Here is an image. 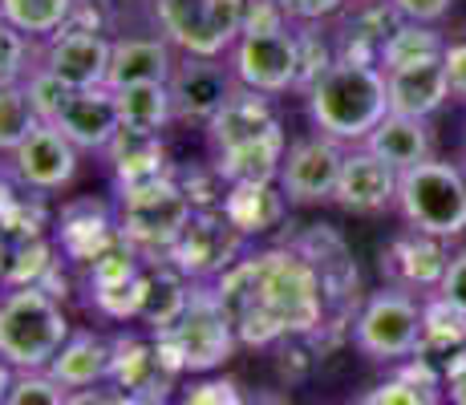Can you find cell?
<instances>
[{
  "label": "cell",
  "mask_w": 466,
  "mask_h": 405,
  "mask_svg": "<svg viewBox=\"0 0 466 405\" xmlns=\"http://www.w3.org/2000/svg\"><path fill=\"white\" fill-rule=\"evenodd\" d=\"M215 296L236 324L239 345L264 349L289 337H312L329 320V300L317 268L292 243L239 256L215 280Z\"/></svg>",
  "instance_id": "cell-1"
},
{
  "label": "cell",
  "mask_w": 466,
  "mask_h": 405,
  "mask_svg": "<svg viewBox=\"0 0 466 405\" xmlns=\"http://www.w3.org/2000/svg\"><path fill=\"white\" fill-rule=\"evenodd\" d=\"M211 147V167L228 187L236 183H276L280 162L289 155V134L268 94L236 89L228 106L203 126Z\"/></svg>",
  "instance_id": "cell-2"
},
{
  "label": "cell",
  "mask_w": 466,
  "mask_h": 405,
  "mask_svg": "<svg viewBox=\"0 0 466 405\" xmlns=\"http://www.w3.org/2000/svg\"><path fill=\"white\" fill-rule=\"evenodd\" d=\"M304 106L320 134L345 147H361L390 114V89H385L381 66H357V61L337 57L304 89Z\"/></svg>",
  "instance_id": "cell-3"
},
{
  "label": "cell",
  "mask_w": 466,
  "mask_h": 405,
  "mask_svg": "<svg viewBox=\"0 0 466 405\" xmlns=\"http://www.w3.org/2000/svg\"><path fill=\"white\" fill-rule=\"evenodd\" d=\"M69 340L61 300L41 284H13L0 296V357L16 373H41Z\"/></svg>",
  "instance_id": "cell-4"
},
{
  "label": "cell",
  "mask_w": 466,
  "mask_h": 405,
  "mask_svg": "<svg viewBox=\"0 0 466 405\" xmlns=\"http://www.w3.org/2000/svg\"><path fill=\"white\" fill-rule=\"evenodd\" d=\"M195 203L187 195V187L175 175H155L142 183L118 187V236L134 243L138 251L150 256H167L170 243L183 236V228L191 223Z\"/></svg>",
  "instance_id": "cell-5"
},
{
  "label": "cell",
  "mask_w": 466,
  "mask_h": 405,
  "mask_svg": "<svg viewBox=\"0 0 466 405\" xmlns=\"http://www.w3.org/2000/svg\"><path fill=\"white\" fill-rule=\"evenodd\" d=\"M158 349L178 373H211L236 353V324L223 312L215 288H191V300L170 329L155 332Z\"/></svg>",
  "instance_id": "cell-6"
},
{
  "label": "cell",
  "mask_w": 466,
  "mask_h": 405,
  "mask_svg": "<svg viewBox=\"0 0 466 405\" xmlns=\"http://www.w3.org/2000/svg\"><path fill=\"white\" fill-rule=\"evenodd\" d=\"M393 207L401 211L406 228L438 239H459L466 231V170L442 158L401 170Z\"/></svg>",
  "instance_id": "cell-7"
},
{
  "label": "cell",
  "mask_w": 466,
  "mask_h": 405,
  "mask_svg": "<svg viewBox=\"0 0 466 405\" xmlns=\"http://www.w3.org/2000/svg\"><path fill=\"white\" fill-rule=\"evenodd\" d=\"M155 16L183 57H223L244 33L248 0H155Z\"/></svg>",
  "instance_id": "cell-8"
},
{
  "label": "cell",
  "mask_w": 466,
  "mask_h": 405,
  "mask_svg": "<svg viewBox=\"0 0 466 405\" xmlns=\"http://www.w3.org/2000/svg\"><path fill=\"white\" fill-rule=\"evenodd\" d=\"M353 345L370 361L385 365L418 357L422 353V300L390 284L381 292H370L353 317Z\"/></svg>",
  "instance_id": "cell-9"
},
{
  "label": "cell",
  "mask_w": 466,
  "mask_h": 405,
  "mask_svg": "<svg viewBox=\"0 0 466 405\" xmlns=\"http://www.w3.org/2000/svg\"><path fill=\"white\" fill-rule=\"evenodd\" d=\"M228 66L244 89L256 94H289L300 86V37L297 25L280 29H244L239 41L231 45Z\"/></svg>",
  "instance_id": "cell-10"
},
{
  "label": "cell",
  "mask_w": 466,
  "mask_h": 405,
  "mask_svg": "<svg viewBox=\"0 0 466 405\" xmlns=\"http://www.w3.org/2000/svg\"><path fill=\"white\" fill-rule=\"evenodd\" d=\"M248 236L231 228V219L219 207H203L191 215L183 236L170 243L167 264H175L187 280H219L231 264L239 259Z\"/></svg>",
  "instance_id": "cell-11"
},
{
  "label": "cell",
  "mask_w": 466,
  "mask_h": 405,
  "mask_svg": "<svg viewBox=\"0 0 466 405\" xmlns=\"http://www.w3.org/2000/svg\"><path fill=\"white\" fill-rule=\"evenodd\" d=\"M349 147L329 134H309L297 138L289 147V155L280 162V191L289 195L292 207H317V203H333L337 183H340V167H345Z\"/></svg>",
  "instance_id": "cell-12"
},
{
  "label": "cell",
  "mask_w": 466,
  "mask_h": 405,
  "mask_svg": "<svg viewBox=\"0 0 466 405\" xmlns=\"http://www.w3.org/2000/svg\"><path fill=\"white\" fill-rule=\"evenodd\" d=\"M167 86H170V106H175V122L208 126L236 97L239 81L231 74V66H223L219 57H178Z\"/></svg>",
  "instance_id": "cell-13"
},
{
  "label": "cell",
  "mask_w": 466,
  "mask_h": 405,
  "mask_svg": "<svg viewBox=\"0 0 466 405\" xmlns=\"http://www.w3.org/2000/svg\"><path fill=\"white\" fill-rule=\"evenodd\" d=\"M446 268H451V239L426 236V231L406 228L401 236L390 239L381 251V276L390 288H401L410 296H430L438 292Z\"/></svg>",
  "instance_id": "cell-14"
},
{
  "label": "cell",
  "mask_w": 466,
  "mask_h": 405,
  "mask_svg": "<svg viewBox=\"0 0 466 405\" xmlns=\"http://www.w3.org/2000/svg\"><path fill=\"white\" fill-rule=\"evenodd\" d=\"M110 49L114 41L102 37V29L94 25H66L57 37L45 41L37 66L61 77L69 89H97L110 74Z\"/></svg>",
  "instance_id": "cell-15"
},
{
  "label": "cell",
  "mask_w": 466,
  "mask_h": 405,
  "mask_svg": "<svg viewBox=\"0 0 466 405\" xmlns=\"http://www.w3.org/2000/svg\"><path fill=\"white\" fill-rule=\"evenodd\" d=\"M13 175L25 191H61L74 183L77 175V147L57 130L53 122H37L29 130V138L13 150Z\"/></svg>",
  "instance_id": "cell-16"
},
{
  "label": "cell",
  "mask_w": 466,
  "mask_h": 405,
  "mask_svg": "<svg viewBox=\"0 0 466 405\" xmlns=\"http://www.w3.org/2000/svg\"><path fill=\"white\" fill-rule=\"evenodd\" d=\"M398 170L381 162L370 147H349L333 203L353 215H378L398 203Z\"/></svg>",
  "instance_id": "cell-17"
},
{
  "label": "cell",
  "mask_w": 466,
  "mask_h": 405,
  "mask_svg": "<svg viewBox=\"0 0 466 405\" xmlns=\"http://www.w3.org/2000/svg\"><path fill=\"white\" fill-rule=\"evenodd\" d=\"M53 126H57L77 150H94V155H102V150L110 147L114 134L122 130L114 89H106V86L74 89V97L61 106V114L53 118Z\"/></svg>",
  "instance_id": "cell-18"
},
{
  "label": "cell",
  "mask_w": 466,
  "mask_h": 405,
  "mask_svg": "<svg viewBox=\"0 0 466 405\" xmlns=\"http://www.w3.org/2000/svg\"><path fill=\"white\" fill-rule=\"evenodd\" d=\"M170 377H178V369L163 357L158 340H142V337H118L114 340L110 381H118L122 390H127V398L158 401L167 393Z\"/></svg>",
  "instance_id": "cell-19"
},
{
  "label": "cell",
  "mask_w": 466,
  "mask_h": 405,
  "mask_svg": "<svg viewBox=\"0 0 466 405\" xmlns=\"http://www.w3.org/2000/svg\"><path fill=\"white\" fill-rule=\"evenodd\" d=\"M292 248L304 251L309 264L317 268L320 288H325V300H329V312L349 309V300L357 296V264H353L349 243L340 239L333 228H309Z\"/></svg>",
  "instance_id": "cell-20"
},
{
  "label": "cell",
  "mask_w": 466,
  "mask_h": 405,
  "mask_svg": "<svg viewBox=\"0 0 466 405\" xmlns=\"http://www.w3.org/2000/svg\"><path fill=\"white\" fill-rule=\"evenodd\" d=\"M385 89H390V114H406V118H430V114H438L451 102V81H446L442 57L390 69Z\"/></svg>",
  "instance_id": "cell-21"
},
{
  "label": "cell",
  "mask_w": 466,
  "mask_h": 405,
  "mask_svg": "<svg viewBox=\"0 0 466 405\" xmlns=\"http://www.w3.org/2000/svg\"><path fill=\"white\" fill-rule=\"evenodd\" d=\"M178 66V49L167 37H122L110 49L106 89L138 86V81H170Z\"/></svg>",
  "instance_id": "cell-22"
},
{
  "label": "cell",
  "mask_w": 466,
  "mask_h": 405,
  "mask_svg": "<svg viewBox=\"0 0 466 405\" xmlns=\"http://www.w3.org/2000/svg\"><path fill=\"white\" fill-rule=\"evenodd\" d=\"M361 147H370L381 162H390L398 175L434 158V138H430L426 118H406V114H385L378 122V130Z\"/></svg>",
  "instance_id": "cell-23"
},
{
  "label": "cell",
  "mask_w": 466,
  "mask_h": 405,
  "mask_svg": "<svg viewBox=\"0 0 466 405\" xmlns=\"http://www.w3.org/2000/svg\"><path fill=\"white\" fill-rule=\"evenodd\" d=\"M289 195L280 191V183H236L228 187L219 211L231 219V228L244 236H264V231L280 228L289 215Z\"/></svg>",
  "instance_id": "cell-24"
},
{
  "label": "cell",
  "mask_w": 466,
  "mask_h": 405,
  "mask_svg": "<svg viewBox=\"0 0 466 405\" xmlns=\"http://www.w3.org/2000/svg\"><path fill=\"white\" fill-rule=\"evenodd\" d=\"M114 369V345L97 332H69V340L61 345V353L53 357V365L45 373H53L66 390H89V385L110 381Z\"/></svg>",
  "instance_id": "cell-25"
},
{
  "label": "cell",
  "mask_w": 466,
  "mask_h": 405,
  "mask_svg": "<svg viewBox=\"0 0 466 405\" xmlns=\"http://www.w3.org/2000/svg\"><path fill=\"white\" fill-rule=\"evenodd\" d=\"M357 405H446L442 369H434L422 353L406 357V361H398V373L373 385Z\"/></svg>",
  "instance_id": "cell-26"
},
{
  "label": "cell",
  "mask_w": 466,
  "mask_h": 405,
  "mask_svg": "<svg viewBox=\"0 0 466 405\" xmlns=\"http://www.w3.org/2000/svg\"><path fill=\"white\" fill-rule=\"evenodd\" d=\"M102 155H106V162H110V170H114V187H130V183H142V178L167 175L163 138L150 134V130H130V126H122Z\"/></svg>",
  "instance_id": "cell-27"
},
{
  "label": "cell",
  "mask_w": 466,
  "mask_h": 405,
  "mask_svg": "<svg viewBox=\"0 0 466 405\" xmlns=\"http://www.w3.org/2000/svg\"><path fill=\"white\" fill-rule=\"evenodd\" d=\"M187 300H191V284H187V276L178 272L175 264H158V268L147 272L138 317L147 320L155 332H163L178 320V312L187 309Z\"/></svg>",
  "instance_id": "cell-28"
},
{
  "label": "cell",
  "mask_w": 466,
  "mask_h": 405,
  "mask_svg": "<svg viewBox=\"0 0 466 405\" xmlns=\"http://www.w3.org/2000/svg\"><path fill=\"white\" fill-rule=\"evenodd\" d=\"M118 102V118L130 130H150L163 134L167 122H175V106H170V86L167 81H138V86L114 89Z\"/></svg>",
  "instance_id": "cell-29"
},
{
  "label": "cell",
  "mask_w": 466,
  "mask_h": 405,
  "mask_svg": "<svg viewBox=\"0 0 466 405\" xmlns=\"http://www.w3.org/2000/svg\"><path fill=\"white\" fill-rule=\"evenodd\" d=\"M77 0H0V21L21 29L29 41H49L74 21Z\"/></svg>",
  "instance_id": "cell-30"
},
{
  "label": "cell",
  "mask_w": 466,
  "mask_h": 405,
  "mask_svg": "<svg viewBox=\"0 0 466 405\" xmlns=\"http://www.w3.org/2000/svg\"><path fill=\"white\" fill-rule=\"evenodd\" d=\"M462 345H466V312L438 292L422 296V357L430 353L451 357Z\"/></svg>",
  "instance_id": "cell-31"
},
{
  "label": "cell",
  "mask_w": 466,
  "mask_h": 405,
  "mask_svg": "<svg viewBox=\"0 0 466 405\" xmlns=\"http://www.w3.org/2000/svg\"><path fill=\"white\" fill-rule=\"evenodd\" d=\"M446 53V37L434 29V25H414V21H401L398 33L385 41L381 49V69H401V66H418V61H434Z\"/></svg>",
  "instance_id": "cell-32"
},
{
  "label": "cell",
  "mask_w": 466,
  "mask_h": 405,
  "mask_svg": "<svg viewBox=\"0 0 466 405\" xmlns=\"http://www.w3.org/2000/svg\"><path fill=\"white\" fill-rule=\"evenodd\" d=\"M37 122L41 118L25 94V81H0V155H13Z\"/></svg>",
  "instance_id": "cell-33"
},
{
  "label": "cell",
  "mask_w": 466,
  "mask_h": 405,
  "mask_svg": "<svg viewBox=\"0 0 466 405\" xmlns=\"http://www.w3.org/2000/svg\"><path fill=\"white\" fill-rule=\"evenodd\" d=\"M297 37H300V86L297 89H309L337 61V41L320 25H300Z\"/></svg>",
  "instance_id": "cell-34"
},
{
  "label": "cell",
  "mask_w": 466,
  "mask_h": 405,
  "mask_svg": "<svg viewBox=\"0 0 466 405\" xmlns=\"http://www.w3.org/2000/svg\"><path fill=\"white\" fill-rule=\"evenodd\" d=\"M25 94H29V102H33V110H37V118H41V122H53V118L61 114V106L74 97V89H69L61 77H53L49 69L33 66V74L25 77Z\"/></svg>",
  "instance_id": "cell-35"
},
{
  "label": "cell",
  "mask_w": 466,
  "mask_h": 405,
  "mask_svg": "<svg viewBox=\"0 0 466 405\" xmlns=\"http://www.w3.org/2000/svg\"><path fill=\"white\" fill-rule=\"evenodd\" d=\"M69 390L53 373H16L13 390H8L5 405H66Z\"/></svg>",
  "instance_id": "cell-36"
},
{
  "label": "cell",
  "mask_w": 466,
  "mask_h": 405,
  "mask_svg": "<svg viewBox=\"0 0 466 405\" xmlns=\"http://www.w3.org/2000/svg\"><path fill=\"white\" fill-rule=\"evenodd\" d=\"M33 49H29V37L21 29H13L8 21H0V81H25L33 74L29 66Z\"/></svg>",
  "instance_id": "cell-37"
},
{
  "label": "cell",
  "mask_w": 466,
  "mask_h": 405,
  "mask_svg": "<svg viewBox=\"0 0 466 405\" xmlns=\"http://www.w3.org/2000/svg\"><path fill=\"white\" fill-rule=\"evenodd\" d=\"M284 16L292 25H325L349 8V0H280Z\"/></svg>",
  "instance_id": "cell-38"
},
{
  "label": "cell",
  "mask_w": 466,
  "mask_h": 405,
  "mask_svg": "<svg viewBox=\"0 0 466 405\" xmlns=\"http://www.w3.org/2000/svg\"><path fill=\"white\" fill-rule=\"evenodd\" d=\"M393 13L401 16V21H414V25H438L451 16L454 0H390Z\"/></svg>",
  "instance_id": "cell-39"
},
{
  "label": "cell",
  "mask_w": 466,
  "mask_h": 405,
  "mask_svg": "<svg viewBox=\"0 0 466 405\" xmlns=\"http://www.w3.org/2000/svg\"><path fill=\"white\" fill-rule=\"evenodd\" d=\"M183 405H252L239 398V390L231 381H199L183 393Z\"/></svg>",
  "instance_id": "cell-40"
},
{
  "label": "cell",
  "mask_w": 466,
  "mask_h": 405,
  "mask_svg": "<svg viewBox=\"0 0 466 405\" xmlns=\"http://www.w3.org/2000/svg\"><path fill=\"white\" fill-rule=\"evenodd\" d=\"M442 393L446 405H466V345L442 361Z\"/></svg>",
  "instance_id": "cell-41"
},
{
  "label": "cell",
  "mask_w": 466,
  "mask_h": 405,
  "mask_svg": "<svg viewBox=\"0 0 466 405\" xmlns=\"http://www.w3.org/2000/svg\"><path fill=\"white\" fill-rule=\"evenodd\" d=\"M442 66H446V81H451V97L466 102V37L446 41Z\"/></svg>",
  "instance_id": "cell-42"
},
{
  "label": "cell",
  "mask_w": 466,
  "mask_h": 405,
  "mask_svg": "<svg viewBox=\"0 0 466 405\" xmlns=\"http://www.w3.org/2000/svg\"><path fill=\"white\" fill-rule=\"evenodd\" d=\"M438 296H446V300L459 304V309L466 312V251L451 256V268H446L442 284H438Z\"/></svg>",
  "instance_id": "cell-43"
},
{
  "label": "cell",
  "mask_w": 466,
  "mask_h": 405,
  "mask_svg": "<svg viewBox=\"0 0 466 405\" xmlns=\"http://www.w3.org/2000/svg\"><path fill=\"white\" fill-rule=\"evenodd\" d=\"M66 405H122L114 393H106V390H97V385H89V390H69V398Z\"/></svg>",
  "instance_id": "cell-44"
},
{
  "label": "cell",
  "mask_w": 466,
  "mask_h": 405,
  "mask_svg": "<svg viewBox=\"0 0 466 405\" xmlns=\"http://www.w3.org/2000/svg\"><path fill=\"white\" fill-rule=\"evenodd\" d=\"M13 381H16V369L0 357V405H5V398H8V390H13Z\"/></svg>",
  "instance_id": "cell-45"
},
{
  "label": "cell",
  "mask_w": 466,
  "mask_h": 405,
  "mask_svg": "<svg viewBox=\"0 0 466 405\" xmlns=\"http://www.w3.org/2000/svg\"><path fill=\"white\" fill-rule=\"evenodd\" d=\"M252 405H280L276 398H259V401H252Z\"/></svg>",
  "instance_id": "cell-46"
},
{
  "label": "cell",
  "mask_w": 466,
  "mask_h": 405,
  "mask_svg": "<svg viewBox=\"0 0 466 405\" xmlns=\"http://www.w3.org/2000/svg\"><path fill=\"white\" fill-rule=\"evenodd\" d=\"M462 170H466V167H462Z\"/></svg>",
  "instance_id": "cell-47"
}]
</instances>
